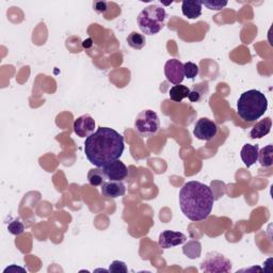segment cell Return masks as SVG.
I'll return each mask as SVG.
<instances>
[{"label": "cell", "instance_id": "cell-20", "mask_svg": "<svg viewBox=\"0 0 273 273\" xmlns=\"http://www.w3.org/2000/svg\"><path fill=\"white\" fill-rule=\"evenodd\" d=\"M258 161L262 166L269 167L273 164V146L268 144L258 153Z\"/></svg>", "mask_w": 273, "mask_h": 273}, {"label": "cell", "instance_id": "cell-12", "mask_svg": "<svg viewBox=\"0 0 273 273\" xmlns=\"http://www.w3.org/2000/svg\"><path fill=\"white\" fill-rule=\"evenodd\" d=\"M101 196L106 199H118L126 193V187L122 181L109 180L101 185Z\"/></svg>", "mask_w": 273, "mask_h": 273}, {"label": "cell", "instance_id": "cell-28", "mask_svg": "<svg viewBox=\"0 0 273 273\" xmlns=\"http://www.w3.org/2000/svg\"><path fill=\"white\" fill-rule=\"evenodd\" d=\"M12 270H22V271H25V269L20 268V267H16V266H12V267H9L5 270V273H7L8 271H12Z\"/></svg>", "mask_w": 273, "mask_h": 273}, {"label": "cell", "instance_id": "cell-8", "mask_svg": "<svg viewBox=\"0 0 273 273\" xmlns=\"http://www.w3.org/2000/svg\"><path fill=\"white\" fill-rule=\"evenodd\" d=\"M164 75L166 80L172 85H180L185 79L184 64L178 59L167 60L164 66Z\"/></svg>", "mask_w": 273, "mask_h": 273}, {"label": "cell", "instance_id": "cell-7", "mask_svg": "<svg viewBox=\"0 0 273 273\" xmlns=\"http://www.w3.org/2000/svg\"><path fill=\"white\" fill-rule=\"evenodd\" d=\"M218 134V125L207 118L200 119L194 125L193 135L202 141H211Z\"/></svg>", "mask_w": 273, "mask_h": 273}, {"label": "cell", "instance_id": "cell-26", "mask_svg": "<svg viewBox=\"0 0 273 273\" xmlns=\"http://www.w3.org/2000/svg\"><path fill=\"white\" fill-rule=\"evenodd\" d=\"M93 8L97 13H105L108 9V5L105 2H97V3H94Z\"/></svg>", "mask_w": 273, "mask_h": 273}, {"label": "cell", "instance_id": "cell-3", "mask_svg": "<svg viewBox=\"0 0 273 273\" xmlns=\"http://www.w3.org/2000/svg\"><path fill=\"white\" fill-rule=\"evenodd\" d=\"M268 99L258 90H249L243 92L237 101V112L245 122H254L266 113Z\"/></svg>", "mask_w": 273, "mask_h": 273}, {"label": "cell", "instance_id": "cell-16", "mask_svg": "<svg viewBox=\"0 0 273 273\" xmlns=\"http://www.w3.org/2000/svg\"><path fill=\"white\" fill-rule=\"evenodd\" d=\"M208 91H209V87H208L207 81L194 85L192 89H190L188 98L191 102H200L201 100L204 99V97H206Z\"/></svg>", "mask_w": 273, "mask_h": 273}, {"label": "cell", "instance_id": "cell-1", "mask_svg": "<svg viewBox=\"0 0 273 273\" xmlns=\"http://www.w3.org/2000/svg\"><path fill=\"white\" fill-rule=\"evenodd\" d=\"M124 138L110 127H99L86 138L85 154L88 160L96 167L120 159L124 153Z\"/></svg>", "mask_w": 273, "mask_h": 273}, {"label": "cell", "instance_id": "cell-10", "mask_svg": "<svg viewBox=\"0 0 273 273\" xmlns=\"http://www.w3.org/2000/svg\"><path fill=\"white\" fill-rule=\"evenodd\" d=\"M102 171L109 180L123 181L128 176V167L120 159L111 161L105 166H102Z\"/></svg>", "mask_w": 273, "mask_h": 273}, {"label": "cell", "instance_id": "cell-27", "mask_svg": "<svg viewBox=\"0 0 273 273\" xmlns=\"http://www.w3.org/2000/svg\"><path fill=\"white\" fill-rule=\"evenodd\" d=\"M83 47L85 48H89V47H91V46H92V40H91V38H88V40H86V41H83Z\"/></svg>", "mask_w": 273, "mask_h": 273}, {"label": "cell", "instance_id": "cell-24", "mask_svg": "<svg viewBox=\"0 0 273 273\" xmlns=\"http://www.w3.org/2000/svg\"><path fill=\"white\" fill-rule=\"evenodd\" d=\"M202 5L207 9L220 11L227 6V2H220V0H212V2H202Z\"/></svg>", "mask_w": 273, "mask_h": 273}, {"label": "cell", "instance_id": "cell-6", "mask_svg": "<svg viewBox=\"0 0 273 273\" xmlns=\"http://www.w3.org/2000/svg\"><path fill=\"white\" fill-rule=\"evenodd\" d=\"M201 269L208 273H222L232 270V263L228 258L219 252H209L201 263Z\"/></svg>", "mask_w": 273, "mask_h": 273}, {"label": "cell", "instance_id": "cell-25", "mask_svg": "<svg viewBox=\"0 0 273 273\" xmlns=\"http://www.w3.org/2000/svg\"><path fill=\"white\" fill-rule=\"evenodd\" d=\"M109 272H114V273H126L128 272L127 266L124 262L121 261H114L109 267Z\"/></svg>", "mask_w": 273, "mask_h": 273}, {"label": "cell", "instance_id": "cell-4", "mask_svg": "<svg viewBox=\"0 0 273 273\" xmlns=\"http://www.w3.org/2000/svg\"><path fill=\"white\" fill-rule=\"evenodd\" d=\"M166 16L167 14L163 7L151 5L140 12L137 22L143 33L146 35H155L163 29Z\"/></svg>", "mask_w": 273, "mask_h": 273}, {"label": "cell", "instance_id": "cell-19", "mask_svg": "<svg viewBox=\"0 0 273 273\" xmlns=\"http://www.w3.org/2000/svg\"><path fill=\"white\" fill-rule=\"evenodd\" d=\"M190 93V89L187 86L183 85H177L174 86L169 91V96H170V99L175 101V102H180L184 98L188 97Z\"/></svg>", "mask_w": 273, "mask_h": 273}, {"label": "cell", "instance_id": "cell-15", "mask_svg": "<svg viewBox=\"0 0 273 273\" xmlns=\"http://www.w3.org/2000/svg\"><path fill=\"white\" fill-rule=\"evenodd\" d=\"M271 127L272 120L270 118H266L265 120L259 121L251 129L250 137L252 139H262L271 132Z\"/></svg>", "mask_w": 273, "mask_h": 273}, {"label": "cell", "instance_id": "cell-22", "mask_svg": "<svg viewBox=\"0 0 273 273\" xmlns=\"http://www.w3.org/2000/svg\"><path fill=\"white\" fill-rule=\"evenodd\" d=\"M200 73V68L198 64L193 62H186L184 64V74L188 79H194Z\"/></svg>", "mask_w": 273, "mask_h": 273}, {"label": "cell", "instance_id": "cell-9", "mask_svg": "<svg viewBox=\"0 0 273 273\" xmlns=\"http://www.w3.org/2000/svg\"><path fill=\"white\" fill-rule=\"evenodd\" d=\"M95 120L90 114H83L77 118L74 122V133L80 138H88L95 131Z\"/></svg>", "mask_w": 273, "mask_h": 273}, {"label": "cell", "instance_id": "cell-14", "mask_svg": "<svg viewBox=\"0 0 273 273\" xmlns=\"http://www.w3.org/2000/svg\"><path fill=\"white\" fill-rule=\"evenodd\" d=\"M202 2H183L181 12L189 19H197L202 15Z\"/></svg>", "mask_w": 273, "mask_h": 273}, {"label": "cell", "instance_id": "cell-5", "mask_svg": "<svg viewBox=\"0 0 273 273\" xmlns=\"http://www.w3.org/2000/svg\"><path fill=\"white\" fill-rule=\"evenodd\" d=\"M135 128L143 137H153L157 135L160 128L158 114L151 109L141 111L135 120Z\"/></svg>", "mask_w": 273, "mask_h": 273}, {"label": "cell", "instance_id": "cell-2", "mask_svg": "<svg viewBox=\"0 0 273 273\" xmlns=\"http://www.w3.org/2000/svg\"><path fill=\"white\" fill-rule=\"evenodd\" d=\"M178 200L180 211L193 222H200L209 217L215 203L211 187L197 180L188 181L181 187Z\"/></svg>", "mask_w": 273, "mask_h": 273}, {"label": "cell", "instance_id": "cell-13", "mask_svg": "<svg viewBox=\"0 0 273 273\" xmlns=\"http://www.w3.org/2000/svg\"><path fill=\"white\" fill-rule=\"evenodd\" d=\"M259 146L257 144H244L241 149L240 156L246 167L252 166L258 160Z\"/></svg>", "mask_w": 273, "mask_h": 273}, {"label": "cell", "instance_id": "cell-17", "mask_svg": "<svg viewBox=\"0 0 273 273\" xmlns=\"http://www.w3.org/2000/svg\"><path fill=\"white\" fill-rule=\"evenodd\" d=\"M107 179L105 173L102 171V167L91 169L88 173V181L91 186L98 187L105 183Z\"/></svg>", "mask_w": 273, "mask_h": 273}, {"label": "cell", "instance_id": "cell-21", "mask_svg": "<svg viewBox=\"0 0 273 273\" xmlns=\"http://www.w3.org/2000/svg\"><path fill=\"white\" fill-rule=\"evenodd\" d=\"M126 41H127V44L129 46L134 49H137V50L142 49L146 44L145 36L143 34L136 32V31H133L131 34H128Z\"/></svg>", "mask_w": 273, "mask_h": 273}, {"label": "cell", "instance_id": "cell-11", "mask_svg": "<svg viewBox=\"0 0 273 273\" xmlns=\"http://www.w3.org/2000/svg\"><path fill=\"white\" fill-rule=\"evenodd\" d=\"M187 240L185 234L174 230H163L158 238V243L161 249H171L177 245L184 244Z\"/></svg>", "mask_w": 273, "mask_h": 273}, {"label": "cell", "instance_id": "cell-18", "mask_svg": "<svg viewBox=\"0 0 273 273\" xmlns=\"http://www.w3.org/2000/svg\"><path fill=\"white\" fill-rule=\"evenodd\" d=\"M183 252L190 259L199 258L202 253V244L198 240H190L184 245Z\"/></svg>", "mask_w": 273, "mask_h": 273}, {"label": "cell", "instance_id": "cell-23", "mask_svg": "<svg viewBox=\"0 0 273 273\" xmlns=\"http://www.w3.org/2000/svg\"><path fill=\"white\" fill-rule=\"evenodd\" d=\"M8 230H9L10 234H12V235L18 236V235H20V234H23L25 232V225L20 222L18 219H14L9 223Z\"/></svg>", "mask_w": 273, "mask_h": 273}]
</instances>
